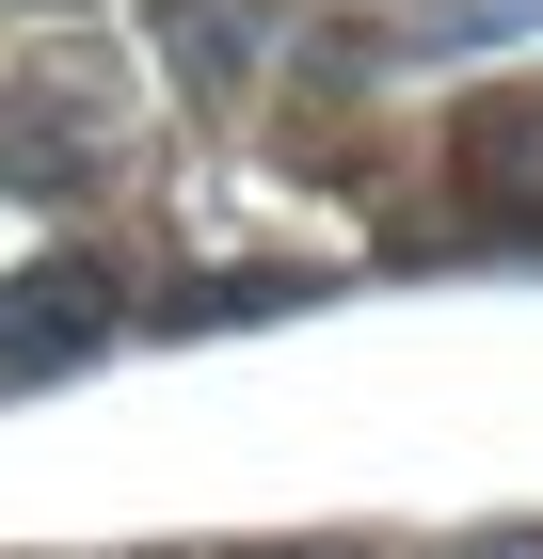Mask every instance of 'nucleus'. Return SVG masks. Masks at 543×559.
<instances>
[{
  "label": "nucleus",
  "mask_w": 543,
  "mask_h": 559,
  "mask_svg": "<svg viewBox=\"0 0 543 559\" xmlns=\"http://www.w3.org/2000/svg\"><path fill=\"white\" fill-rule=\"evenodd\" d=\"M256 304H304V272H209V288H176V320H256Z\"/></svg>",
  "instance_id": "nucleus-5"
},
{
  "label": "nucleus",
  "mask_w": 543,
  "mask_h": 559,
  "mask_svg": "<svg viewBox=\"0 0 543 559\" xmlns=\"http://www.w3.org/2000/svg\"><path fill=\"white\" fill-rule=\"evenodd\" d=\"M0 176L16 192H64V176H96V144L81 129H0Z\"/></svg>",
  "instance_id": "nucleus-4"
},
{
  "label": "nucleus",
  "mask_w": 543,
  "mask_h": 559,
  "mask_svg": "<svg viewBox=\"0 0 543 559\" xmlns=\"http://www.w3.org/2000/svg\"><path fill=\"white\" fill-rule=\"evenodd\" d=\"M448 176L480 192V209L543 224V96L528 81H511V96H463V112H448Z\"/></svg>",
  "instance_id": "nucleus-2"
},
{
  "label": "nucleus",
  "mask_w": 543,
  "mask_h": 559,
  "mask_svg": "<svg viewBox=\"0 0 543 559\" xmlns=\"http://www.w3.org/2000/svg\"><path fill=\"white\" fill-rule=\"evenodd\" d=\"M81 352H113V272L96 257H33L0 288V384H48V368H81Z\"/></svg>",
  "instance_id": "nucleus-1"
},
{
  "label": "nucleus",
  "mask_w": 543,
  "mask_h": 559,
  "mask_svg": "<svg viewBox=\"0 0 543 559\" xmlns=\"http://www.w3.org/2000/svg\"><path fill=\"white\" fill-rule=\"evenodd\" d=\"M256 48H272V16H256V0H161V64H176L192 96H240Z\"/></svg>",
  "instance_id": "nucleus-3"
},
{
  "label": "nucleus",
  "mask_w": 543,
  "mask_h": 559,
  "mask_svg": "<svg viewBox=\"0 0 543 559\" xmlns=\"http://www.w3.org/2000/svg\"><path fill=\"white\" fill-rule=\"evenodd\" d=\"M463 559H543V527H480V544H463Z\"/></svg>",
  "instance_id": "nucleus-6"
}]
</instances>
